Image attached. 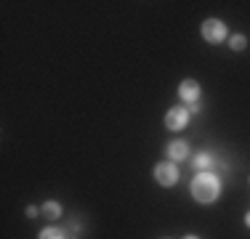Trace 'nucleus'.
<instances>
[{
    "label": "nucleus",
    "instance_id": "9b49d317",
    "mask_svg": "<svg viewBox=\"0 0 250 239\" xmlns=\"http://www.w3.org/2000/svg\"><path fill=\"white\" fill-rule=\"evenodd\" d=\"M187 109H189V115H200L202 104H200V101H194V104H187Z\"/></svg>",
    "mask_w": 250,
    "mask_h": 239
},
{
    "label": "nucleus",
    "instance_id": "4468645a",
    "mask_svg": "<svg viewBox=\"0 0 250 239\" xmlns=\"http://www.w3.org/2000/svg\"><path fill=\"white\" fill-rule=\"evenodd\" d=\"M184 239H200V237H194V234H187V237H184Z\"/></svg>",
    "mask_w": 250,
    "mask_h": 239
},
{
    "label": "nucleus",
    "instance_id": "7ed1b4c3",
    "mask_svg": "<svg viewBox=\"0 0 250 239\" xmlns=\"http://www.w3.org/2000/svg\"><path fill=\"white\" fill-rule=\"evenodd\" d=\"M200 32H202V38H205L208 43L218 45V43H224V40H226V24L221 19H205Z\"/></svg>",
    "mask_w": 250,
    "mask_h": 239
},
{
    "label": "nucleus",
    "instance_id": "f8f14e48",
    "mask_svg": "<svg viewBox=\"0 0 250 239\" xmlns=\"http://www.w3.org/2000/svg\"><path fill=\"white\" fill-rule=\"evenodd\" d=\"M27 218H38V207H35V205L27 207Z\"/></svg>",
    "mask_w": 250,
    "mask_h": 239
},
{
    "label": "nucleus",
    "instance_id": "6e6552de",
    "mask_svg": "<svg viewBox=\"0 0 250 239\" xmlns=\"http://www.w3.org/2000/svg\"><path fill=\"white\" fill-rule=\"evenodd\" d=\"M40 213H43V218H48V220H59L62 218V205H59V202H53V199H48L45 202L43 207H40Z\"/></svg>",
    "mask_w": 250,
    "mask_h": 239
},
{
    "label": "nucleus",
    "instance_id": "9d476101",
    "mask_svg": "<svg viewBox=\"0 0 250 239\" xmlns=\"http://www.w3.org/2000/svg\"><path fill=\"white\" fill-rule=\"evenodd\" d=\"M229 48H231V51H237V53L245 51V48H248V38H245V35H231V38H229Z\"/></svg>",
    "mask_w": 250,
    "mask_h": 239
},
{
    "label": "nucleus",
    "instance_id": "1a4fd4ad",
    "mask_svg": "<svg viewBox=\"0 0 250 239\" xmlns=\"http://www.w3.org/2000/svg\"><path fill=\"white\" fill-rule=\"evenodd\" d=\"M40 239H69V231H67V226H48V229H43L40 231Z\"/></svg>",
    "mask_w": 250,
    "mask_h": 239
},
{
    "label": "nucleus",
    "instance_id": "20e7f679",
    "mask_svg": "<svg viewBox=\"0 0 250 239\" xmlns=\"http://www.w3.org/2000/svg\"><path fill=\"white\" fill-rule=\"evenodd\" d=\"M189 109L187 106H173V109L165 112V128L168 130H184L189 125Z\"/></svg>",
    "mask_w": 250,
    "mask_h": 239
},
{
    "label": "nucleus",
    "instance_id": "ddd939ff",
    "mask_svg": "<svg viewBox=\"0 0 250 239\" xmlns=\"http://www.w3.org/2000/svg\"><path fill=\"white\" fill-rule=\"evenodd\" d=\"M245 226H248V229H250V210L245 213Z\"/></svg>",
    "mask_w": 250,
    "mask_h": 239
},
{
    "label": "nucleus",
    "instance_id": "0eeeda50",
    "mask_svg": "<svg viewBox=\"0 0 250 239\" xmlns=\"http://www.w3.org/2000/svg\"><path fill=\"white\" fill-rule=\"evenodd\" d=\"M213 162H216V157H213L210 152H200V154H194L192 157V167L197 173H205V170H210Z\"/></svg>",
    "mask_w": 250,
    "mask_h": 239
},
{
    "label": "nucleus",
    "instance_id": "f257e3e1",
    "mask_svg": "<svg viewBox=\"0 0 250 239\" xmlns=\"http://www.w3.org/2000/svg\"><path fill=\"white\" fill-rule=\"evenodd\" d=\"M221 194V181H218L216 173L205 170V173H197L192 181V197L200 202V205H213Z\"/></svg>",
    "mask_w": 250,
    "mask_h": 239
},
{
    "label": "nucleus",
    "instance_id": "39448f33",
    "mask_svg": "<svg viewBox=\"0 0 250 239\" xmlns=\"http://www.w3.org/2000/svg\"><path fill=\"white\" fill-rule=\"evenodd\" d=\"M178 96H181V101H187V104L200 101V82L197 80H184L181 85H178Z\"/></svg>",
    "mask_w": 250,
    "mask_h": 239
},
{
    "label": "nucleus",
    "instance_id": "423d86ee",
    "mask_svg": "<svg viewBox=\"0 0 250 239\" xmlns=\"http://www.w3.org/2000/svg\"><path fill=\"white\" fill-rule=\"evenodd\" d=\"M187 154H189V143H187V141L176 139V141L168 143V157H170V162H181V159H187Z\"/></svg>",
    "mask_w": 250,
    "mask_h": 239
},
{
    "label": "nucleus",
    "instance_id": "f03ea898",
    "mask_svg": "<svg viewBox=\"0 0 250 239\" xmlns=\"http://www.w3.org/2000/svg\"><path fill=\"white\" fill-rule=\"evenodd\" d=\"M154 181H157L160 186H165V189L176 186V181H178V167H176V162H170V159L157 162V167H154Z\"/></svg>",
    "mask_w": 250,
    "mask_h": 239
}]
</instances>
